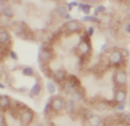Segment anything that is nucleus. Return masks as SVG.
<instances>
[{"label": "nucleus", "instance_id": "1", "mask_svg": "<svg viewBox=\"0 0 130 126\" xmlns=\"http://www.w3.org/2000/svg\"><path fill=\"white\" fill-rule=\"evenodd\" d=\"M127 56L125 52L121 49H113L108 55V67L115 68V69H121L125 68L127 64Z\"/></svg>", "mask_w": 130, "mask_h": 126}, {"label": "nucleus", "instance_id": "2", "mask_svg": "<svg viewBox=\"0 0 130 126\" xmlns=\"http://www.w3.org/2000/svg\"><path fill=\"white\" fill-rule=\"evenodd\" d=\"M76 50L79 57H85L87 59L92 54V45H91V41H90V37L87 35L86 31L81 36L80 41H79V44L76 47Z\"/></svg>", "mask_w": 130, "mask_h": 126}, {"label": "nucleus", "instance_id": "3", "mask_svg": "<svg viewBox=\"0 0 130 126\" xmlns=\"http://www.w3.org/2000/svg\"><path fill=\"white\" fill-rule=\"evenodd\" d=\"M11 30L13 31V34L19 37L20 39L23 40H34V34L30 29L28 28L27 25H25L23 22H13L11 26Z\"/></svg>", "mask_w": 130, "mask_h": 126}, {"label": "nucleus", "instance_id": "4", "mask_svg": "<svg viewBox=\"0 0 130 126\" xmlns=\"http://www.w3.org/2000/svg\"><path fill=\"white\" fill-rule=\"evenodd\" d=\"M61 30L62 32H64L67 36L69 35H75V34H79L82 30V25L80 21L76 19L69 20V21H66L61 27Z\"/></svg>", "mask_w": 130, "mask_h": 126}, {"label": "nucleus", "instance_id": "5", "mask_svg": "<svg viewBox=\"0 0 130 126\" xmlns=\"http://www.w3.org/2000/svg\"><path fill=\"white\" fill-rule=\"evenodd\" d=\"M112 82H113L116 88L127 87V84H128V73H127L126 68L117 69L115 71L113 76H112Z\"/></svg>", "mask_w": 130, "mask_h": 126}, {"label": "nucleus", "instance_id": "6", "mask_svg": "<svg viewBox=\"0 0 130 126\" xmlns=\"http://www.w3.org/2000/svg\"><path fill=\"white\" fill-rule=\"evenodd\" d=\"M35 117H36V114H35V112L31 108L21 110L18 118L20 126H30L34 123Z\"/></svg>", "mask_w": 130, "mask_h": 126}, {"label": "nucleus", "instance_id": "7", "mask_svg": "<svg viewBox=\"0 0 130 126\" xmlns=\"http://www.w3.org/2000/svg\"><path fill=\"white\" fill-rule=\"evenodd\" d=\"M55 58L54 50L50 46H42L39 50V61L40 64L49 65L50 61Z\"/></svg>", "mask_w": 130, "mask_h": 126}, {"label": "nucleus", "instance_id": "8", "mask_svg": "<svg viewBox=\"0 0 130 126\" xmlns=\"http://www.w3.org/2000/svg\"><path fill=\"white\" fill-rule=\"evenodd\" d=\"M49 103L51 105V108L55 114H58L64 110V104L66 99L61 95H54L51 98H49Z\"/></svg>", "mask_w": 130, "mask_h": 126}, {"label": "nucleus", "instance_id": "9", "mask_svg": "<svg viewBox=\"0 0 130 126\" xmlns=\"http://www.w3.org/2000/svg\"><path fill=\"white\" fill-rule=\"evenodd\" d=\"M12 104L13 100L9 95H5V94L0 95V112L2 114L9 112L10 108L12 107Z\"/></svg>", "mask_w": 130, "mask_h": 126}, {"label": "nucleus", "instance_id": "10", "mask_svg": "<svg viewBox=\"0 0 130 126\" xmlns=\"http://www.w3.org/2000/svg\"><path fill=\"white\" fill-rule=\"evenodd\" d=\"M127 97H128V89H127V87H119V88H116L115 96H113V100L116 102V104L126 103Z\"/></svg>", "mask_w": 130, "mask_h": 126}, {"label": "nucleus", "instance_id": "11", "mask_svg": "<svg viewBox=\"0 0 130 126\" xmlns=\"http://www.w3.org/2000/svg\"><path fill=\"white\" fill-rule=\"evenodd\" d=\"M68 78V74L67 71L62 69V68H59V69L54 70V75H52V82L59 85H62Z\"/></svg>", "mask_w": 130, "mask_h": 126}, {"label": "nucleus", "instance_id": "12", "mask_svg": "<svg viewBox=\"0 0 130 126\" xmlns=\"http://www.w3.org/2000/svg\"><path fill=\"white\" fill-rule=\"evenodd\" d=\"M11 35L9 30H7L6 28L0 29V46H5V47H9L11 46Z\"/></svg>", "mask_w": 130, "mask_h": 126}, {"label": "nucleus", "instance_id": "13", "mask_svg": "<svg viewBox=\"0 0 130 126\" xmlns=\"http://www.w3.org/2000/svg\"><path fill=\"white\" fill-rule=\"evenodd\" d=\"M70 98L75 102L76 104H80L82 103L85 99H86V93H85V89L82 87H79L77 88L75 92L70 95Z\"/></svg>", "mask_w": 130, "mask_h": 126}, {"label": "nucleus", "instance_id": "14", "mask_svg": "<svg viewBox=\"0 0 130 126\" xmlns=\"http://www.w3.org/2000/svg\"><path fill=\"white\" fill-rule=\"evenodd\" d=\"M60 88L62 89V92L64 93V94H67V95H71L72 93L75 92L77 88H79V87H77V86L75 85V84H73V83L71 82V80L67 78L66 82H64V83L62 84V85L60 86Z\"/></svg>", "mask_w": 130, "mask_h": 126}, {"label": "nucleus", "instance_id": "15", "mask_svg": "<svg viewBox=\"0 0 130 126\" xmlns=\"http://www.w3.org/2000/svg\"><path fill=\"white\" fill-rule=\"evenodd\" d=\"M1 15L7 19H11L14 16V11L9 5H4V1H1Z\"/></svg>", "mask_w": 130, "mask_h": 126}, {"label": "nucleus", "instance_id": "16", "mask_svg": "<svg viewBox=\"0 0 130 126\" xmlns=\"http://www.w3.org/2000/svg\"><path fill=\"white\" fill-rule=\"evenodd\" d=\"M116 118L118 119V122H120L121 124L129 126L130 125V113L129 112H121L116 115Z\"/></svg>", "mask_w": 130, "mask_h": 126}, {"label": "nucleus", "instance_id": "17", "mask_svg": "<svg viewBox=\"0 0 130 126\" xmlns=\"http://www.w3.org/2000/svg\"><path fill=\"white\" fill-rule=\"evenodd\" d=\"M86 122H87V124L89 126H101L103 123V118L100 115L93 114V115L91 116L90 118H88Z\"/></svg>", "mask_w": 130, "mask_h": 126}, {"label": "nucleus", "instance_id": "18", "mask_svg": "<svg viewBox=\"0 0 130 126\" xmlns=\"http://www.w3.org/2000/svg\"><path fill=\"white\" fill-rule=\"evenodd\" d=\"M41 92H42V85H41V83L38 80L34 84V86L30 88V91H29V95L31 96V97H37V96H39L41 94Z\"/></svg>", "mask_w": 130, "mask_h": 126}, {"label": "nucleus", "instance_id": "19", "mask_svg": "<svg viewBox=\"0 0 130 126\" xmlns=\"http://www.w3.org/2000/svg\"><path fill=\"white\" fill-rule=\"evenodd\" d=\"M64 112L68 114H73L76 112V103L71 98H67L66 104H64Z\"/></svg>", "mask_w": 130, "mask_h": 126}, {"label": "nucleus", "instance_id": "20", "mask_svg": "<svg viewBox=\"0 0 130 126\" xmlns=\"http://www.w3.org/2000/svg\"><path fill=\"white\" fill-rule=\"evenodd\" d=\"M56 12H57L58 17H60V18H62V19H64L67 15L69 14V10H68V8H67L66 5H61V6H59V7L57 8Z\"/></svg>", "mask_w": 130, "mask_h": 126}, {"label": "nucleus", "instance_id": "21", "mask_svg": "<svg viewBox=\"0 0 130 126\" xmlns=\"http://www.w3.org/2000/svg\"><path fill=\"white\" fill-rule=\"evenodd\" d=\"M40 69H41V71H42L43 74H45L46 77H48V78L52 79V75H54V71L50 69V66H49V65L40 64Z\"/></svg>", "mask_w": 130, "mask_h": 126}, {"label": "nucleus", "instance_id": "22", "mask_svg": "<svg viewBox=\"0 0 130 126\" xmlns=\"http://www.w3.org/2000/svg\"><path fill=\"white\" fill-rule=\"evenodd\" d=\"M78 10L82 11L85 14V16H88L90 15V10H91V5L89 4H84V2H80L78 6Z\"/></svg>", "mask_w": 130, "mask_h": 126}, {"label": "nucleus", "instance_id": "23", "mask_svg": "<svg viewBox=\"0 0 130 126\" xmlns=\"http://www.w3.org/2000/svg\"><path fill=\"white\" fill-rule=\"evenodd\" d=\"M46 89L50 95H55L56 92H57V87H56L55 83L51 82V80H48V82L46 83Z\"/></svg>", "mask_w": 130, "mask_h": 126}, {"label": "nucleus", "instance_id": "24", "mask_svg": "<svg viewBox=\"0 0 130 126\" xmlns=\"http://www.w3.org/2000/svg\"><path fill=\"white\" fill-rule=\"evenodd\" d=\"M21 74L23 75V76H27V77H34L35 75H36V73H35V69L32 67H29V66L22 68Z\"/></svg>", "mask_w": 130, "mask_h": 126}, {"label": "nucleus", "instance_id": "25", "mask_svg": "<svg viewBox=\"0 0 130 126\" xmlns=\"http://www.w3.org/2000/svg\"><path fill=\"white\" fill-rule=\"evenodd\" d=\"M81 21H84V22H100V19L96 16L88 15V16H84L81 18Z\"/></svg>", "mask_w": 130, "mask_h": 126}, {"label": "nucleus", "instance_id": "26", "mask_svg": "<svg viewBox=\"0 0 130 126\" xmlns=\"http://www.w3.org/2000/svg\"><path fill=\"white\" fill-rule=\"evenodd\" d=\"M106 12V7L103 5H98L96 6V8H94V16H97V15L99 14H105Z\"/></svg>", "mask_w": 130, "mask_h": 126}, {"label": "nucleus", "instance_id": "27", "mask_svg": "<svg viewBox=\"0 0 130 126\" xmlns=\"http://www.w3.org/2000/svg\"><path fill=\"white\" fill-rule=\"evenodd\" d=\"M126 109V103H121V104H117L115 106L113 110L115 112H118V113H121V112H125Z\"/></svg>", "mask_w": 130, "mask_h": 126}, {"label": "nucleus", "instance_id": "28", "mask_svg": "<svg viewBox=\"0 0 130 126\" xmlns=\"http://www.w3.org/2000/svg\"><path fill=\"white\" fill-rule=\"evenodd\" d=\"M79 4H80V2H78V1H70V2H68V4H67L66 6H67L68 10H69V11H71L73 7H77V8H78Z\"/></svg>", "mask_w": 130, "mask_h": 126}, {"label": "nucleus", "instance_id": "29", "mask_svg": "<svg viewBox=\"0 0 130 126\" xmlns=\"http://www.w3.org/2000/svg\"><path fill=\"white\" fill-rule=\"evenodd\" d=\"M0 126H8V122L6 119L5 114H0Z\"/></svg>", "mask_w": 130, "mask_h": 126}, {"label": "nucleus", "instance_id": "30", "mask_svg": "<svg viewBox=\"0 0 130 126\" xmlns=\"http://www.w3.org/2000/svg\"><path fill=\"white\" fill-rule=\"evenodd\" d=\"M86 32L89 37H92L93 34H94V27L93 26H88V28L86 29Z\"/></svg>", "mask_w": 130, "mask_h": 126}, {"label": "nucleus", "instance_id": "31", "mask_svg": "<svg viewBox=\"0 0 130 126\" xmlns=\"http://www.w3.org/2000/svg\"><path fill=\"white\" fill-rule=\"evenodd\" d=\"M8 57H10L12 60H18V55H17V53L14 52V50H12V49L9 52V56Z\"/></svg>", "mask_w": 130, "mask_h": 126}, {"label": "nucleus", "instance_id": "32", "mask_svg": "<svg viewBox=\"0 0 130 126\" xmlns=\"http://www.w3.org/2000/svg\"><path fill=\"white\" fill-rule=\"evenodd\" d=\"M123 30H125V32H127V34H130V19L125 25V27H123Z\"/></svg>", "mask_w": 130, "mask_h": 126}, {"label": "nucleus", "instance_id": "33", "mask_svg": "<svg viewBox=\"0 0 130 126\" xmlns=\"http://www.w3.org/2000/svg\"><path fill=\"white\" fill-rule=\"evenodd\" d=\"M126 12H127V16L129 17V19H130V4H128V6H127V8H126Z\"/></svg>", "mask_w": 130, "mask_h": 126}, {"label": "nucleus", "instance_id": "34", "mask_svg": "<svg viewBox=\"0 0 130 126\" xmlns=\"http://www.w3.org/2000/svg\"><path fill=\"white\" fill-rule=\"evenodd\" d=\"M106 49H107V44H103V45H102V46H101V48H100V53H101V54H102V53H103V52H105V50H106Z\"/></svg>", "mask_w": 130, "mask_h": 126}, {"label": "nucleus", "instance_id": "35", "mask_svg": "<svg viewBox=\"0 0 130 126\" xmlns=\"http://www.w3.org/2000/svg\"><path fill=\"white\" fill-rule=\"evenodd\" d=\"M34 126H45V125H43L42 123H36V124H35Z\"/></svg>", "mask_w": 130, "mask_h": 126}, {"label": "nucleus", "instance_id": "36", "mask_svg": "<svg viewBox=\"0 0 130 126\" xmlns=\"http://www.w3.org/2000/svg\"><path fill=\"white\" fill-rule=\"evenodd\" d=\"M5 85H4V84H2V83H0V89H5Z\"/></svg>", "mask_w": 130, "mask_h": 126}, {"label": "nucleus", "instance_id": "37", "mask_svg": "<svg viewBox=\"0 0 130 126\" xmlns=\"http://www.w3.org/2000/svg\"><path fill=\"white\" fill-rule=\"evenodd\" d=\"M50 126H55V125H54V124H52V125H51V124H50Z\"/></svg>", "mask_w": 130, "mask_h": 126}]
</instances>
